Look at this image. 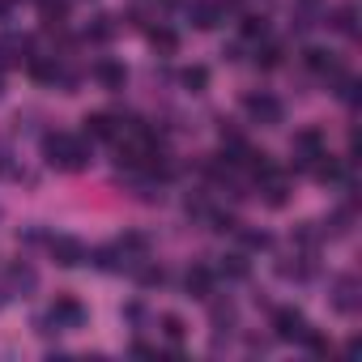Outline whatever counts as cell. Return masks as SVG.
<instances>
[{
  "instance_id": "obj_22",
  "label": "cell",
  "mask_w": 362,
  "mask_h": 362,
  "mask_svg": "<svg viewBox=\"0 0 362 362\" xmlns=\"http://www.w3.org/2000/svg\"><path fill=\"white\" fill-rule=\"evenodd\" d=\"M243 243H247L252 252H264V247H269L273 239H269V235H260V230H243Z\"/></svg>"
},
{
  "instance_id": "obj_11",
  "label": "cell",
  "mask_w": 362,
  "mask_h": 362,
  "mask_svg": "<svg viewBox=\"0 0 362 362\" xmlns=\"http://www.w3.org/2000/svg\"><path fill=\"white\" fill-rule=\"evenodd\" d=\"M18 60H30V39L5 35L0 39V64H18Z\"/></svg>"
},
{
  "instance_id": "obj_20",
  "label": "cell",
  "mask_w": 362,
  "mask_h": 362,
  "mask_svg": "<svg viewBox=\"0 0 362 362\" xmlns=\"http://www.w3.org/2000/svg\"><path fill=\"white\" fill-rule=\"evenodd\" d=\"M332 26H337L341 35H354V30H358V26H354V9H349V5L337 9V13H332Z\"/></svg>"
},
{
  "instance_id": "obj_23",
  "label": "cell",
  "mask_w": 362,
  "mask_h": 362,
  "mask_svg": "<svg viewBox=\"0 0 362 362\" xmlns=\"http://www.w3.org/2000/svg\"><path fill=\"white\" fill-rule=\"evenodd\" d=\"M136 277H141V286H162V281H166V273H162V269H153V264H145Z\"/></svg>"
},
{
  "instance_id": "obj_17",
  "label": "cell",
  "mask_w": 362,
  "mask_h": 362,
  "mask_svg": "<svg viewBox=\"0 0 362 362\" xmlns=\"http://www.w3.org/2000/svg\"><path fill=\"white\" fill-rule=\"evenodd\" d=\"M162 332H166V341H175V345H179V341L188 337V324L179 320V315H170V311H166V315H162Z\"/></svg>"
},
{
  "instance_id": "obj_7",
  "label": "cell",
  "mask_w": 362,
  "mask_h": 362,
  "mask_svg": "<svg viewBox=\"0 0 362 362\" xmlns=\"http://www.w3.org/2000/svg\"><path fill=\"white\" fill-rule=\"evenodd\" d=\"M303 64H307L311 73H320L324 81H337V77L345 73V69L332 60V52H324V47H307V52H303Z\"/></svg>"
},
{
  "instance_id": "obj_21",
  "label": "cell",
  "mask_w": 362,
  "mask_h": 362,
  "mask_svg": "<svg viewBox=\"0 0 362 362\" xmlns=\"http://www.w3.org/2000/svg\"><path fill=\"white\" fill-rule=\"evenodd\" d=\"M222 277L243 281V277H247V260H243V256H230V264H222Z\"/></svg>"
},
{
  "instance_id": "obj_5",
  "label": "cell",
  "mask_w": 362,
  "mask_h": 362,
  "mask_svg": "<svg viewBox=\"0 0 362 362\" xmlns=\"http://www.w3.org/2000/svg\"><path fill=\"white\" fill-rule=\"evenodd\" d=\"M86 132H90V141H119V136H124V124H119L111 111H94V115L86 119Z\"/></svg>"
},
{
  "instance_id": "obj_3",
  "label": "cell",
  "mask_w": 362,
  "mask_h": 362,
  "mask_svg": "<svg viewBox=\"0 0 362 362\" xmlns=\"http://www.w3.org/2000/svg\"><path fill=\"white\" fill-rule=\"evenodd\" d=\"M247 115L252 119H260V124H281V115H286V107L273 98V94H247Z\"/></svg>"
},
{
  "instance_id": "obj_24",
  "label": "cell",
  "mask_w": 362,
  "mask_h": 362,
  "mask_svg": "<svg viewBox=\"0 0 362 362\" xmlns=\"http://www.w3.org/2000/svg\"><path fill=\"white\" fill-rule=\"evenodd\" d=\"M9 281H13V286H26V290H30V286H35V269H22V264H18V269L9 273Z\"/></svg>"
},
{
  "instance_id": "obj_2",
  "label": "cell",
  "mask_w": 362,
  "mask_h": 362,
  "mask_svg": "<svg viewBox=\"0 0 362 362\" xmlns=\"http://www.w3.org/2000/svg\"><path fill=\"white\" fill-rule=\"evenodd\" d=\"M307 332H311V324L298 307H277L273 311V337L277 341H307Z\"/></svg>"
},
{
  "instance_id": "obj_13",
  "label": "cell",
  "mask_w": 362,
  "mask_h": 362,
  "mask_svg": "<svg viewBox=\"0 0 362 362\" xmlns=\"http://www.w3.org/2000/svg\"><path fill=\"white\" fill-rule=\"evenodd\" d=\"M188 13H192V22H197L201 30H214V26L222 22V9H218V5H209V0H197Z\"/></svg>"
},
{
  "instance_id": "obj_18",
  "label": "cell",
  "mask_w": 362,
  "mask_h": 362,
  "mask_svg": "<svg viewBox=\"0 0 362 362\" xmlns=\"http://www.w3.org/2000/svg\"><path fill=\"white\" fill-rule=\"evenodd\" d=\"M281 56H286V52H281V43H264V47L256 52V64H260V69H277V64H281Z\"/></svg>"
},
{
  "instance_id": "obj_15",
  "label": "cell",
  "mask_w": 362,
  "mask_h": 362,
  "mask_svg": "<svg viewBox=\"0 0 362 362\" xmlns=\"http://www.w3.org/2000/svg\"><path fill=\"white\" fill-rule=\"evenodd\" d=\"M179 81H184L188 90H197V94H201V90L209 86V69H205V64H192V69H184V73H179Z\"/></svg>"
},
{
  "instance_id": "obj_14",
  "label": "cell",
  "mask_w": 362,
  "mask_h": 362,
  "mask_svg": "<svg viewBox=\"0 0 362 362\" xmlns=\"http://www.w3.org/2000/svg\"><path fill=\"white\" fill-rule=\"evenodd\" d=\"M149 43H153L162 56H175V52H179V35H175L170 26H153V30H149Z\"/></svg>"
},
{
  "instance_id": "obj_4",
  "label": "cell",
  "mask_w": 362,
  "mask_h": 362,
  "mask_svg": "<svg viewBox=\"0 0 362 362\" xmlns=\"http://www.w3.org/2000/svg\"><path fill=\"white\" fill-rule=\"evenodd\" d=\"M81 320H86V307L77 298H56L47 311V324H56V328H81Z\"/></svg>"
},
{
  "instance_id": "obj_8",
  "label": "cell",
  "mask_w": 362,
  "mask_h": 362,
  "mask_svg": "<svg viewBox=\"0 0 362 362\" xmlns=\"http://www.w3.org/2000/svg\"><path fill=\"white\" fill-rule=\"evenodd\" d=\"M47 247H52L56 264H64V269H77V264L86 260V247H81L77 239H69V235H56V239H52Z\"/></svg>"
},
{
  "instance_id": "obj_1",
  "label": "cell",
  "mask_w": 362,
  "mask_h": 362,
  "mask_svg": "<svg viewBox=\"0 0 362 362\" xmlns=\"http://www.w3.org/2000/svg\"><path fill=\"white\" fill-rule=\"evenodd\" d=\"M43 158L56 166V170H81L86 158H90V145L73 132H47L43 136Z\"/></svg>"
},
{
  "instance_id": "obj_10",
  "label": "cell",
  "mask_w": 362,
  "mask_h": 362,
  "mask_svg": "<svg viewBox=\"0 0 362 362\" xmlns=\"http://www.w3.org/2000/svg\"><path fill=\"white\" fill-rule=\"evenodd\" d=\"M94 81H103L107 90H124L128 73H124V64H115V60H98V64H94Z\"/></svg>"
},
{
  "instance_id": "obj_16",
  "label": "cell",
  "mask_w": 362,
  "mask_h": 362,
  "mask_svg": "<svg viewBox=\"0 0 362 362\" xmlns=\"http://www.w3.org/2000/svg\"><path fill=\"white\" fill-rule=\"evenodd\" d=\"M239 35H243L247 43H260V39L269 35V22H264V18H243V26H239Z\"/></svg>"
},
{
  "instance_id": "obj_12",
  "label": "cell",
  "mask_w": 362,
  "mask_h": 362,
  "mask_svg": "<svg viewBox=\"0 0 362 362\" xmlns=\"http://www.w3.org/2000/svg\"><path fill=\"white\" fill-rule=\"evenodd\" d=\"M332 307H337V311H345V315L358 307V281H354V277H337V294H332Z\"/></svg>"
},
{
  "instance_id": "obj_9",
  "label": "cell",
  "mask_w": 362,
  "mask_h": 362,
  "mask_svg": "<svg viewBox=\"0 0 362 362\" xmlns=\"http://www.w3.org/2000/svg\"><path fill=\"white\" fill-rule=\"evenodd\" d=\"M184 286H188V294H192V298H214L218 273H214V269H205V264H192V269H188V277H184Z\"/></svg>"
},
{
  "instance_id": "obj_19",
  "label": "cell",
  "mask_w": 362,
  "mask_h": 362,
  "mask_svg": "<svg viewBox=\"0 0 362 362\" xmlns=\"http://www.w3.org/2000/svg\"><path fill=\"white\" fill-rule=\"evenodd\" d=\"M111 35H115V26H111V18H98V22H94V26L86 30V39H94V43H107Z\"/></svg>"
},
{
  "instance_id": "obj_6",
  "label": "cell",
  "mask_w": 362,
  "mask_h": 362,
  "mask_svg": "<svg viewBox=\"0 0 362 362\" xmlns=\"http://www.w3.org/2000/svg\"><path fill=\"white\" fill-rule=\"evenodd\" d=\"M320 153H324V132H320V128H303V132H294V158H298L303 166H311Z\"/></svg>"
},
{
  "instance_id": "obj_25",
  "label": "cell",
  "mask_w": 362,
  "mask_h": 362,
  "mask_svg": "<svg viewBox=\"0 0 362 362\" xmlns=\"http://www.w3.org/2000/svg\"><path fill=\"white\" fill-rule=\"evenodd\" d=\"M132 354H136V358H153L158 349H153V345H145V341H136V345H132Z\"/></svg>"
}]
</instances>
